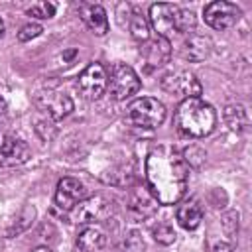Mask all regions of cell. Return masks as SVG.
<instances>
[{"instance_id": "3957f363", "label": "cell", "mask_w": 252, "mask_h": 252, "mask_svg": "<svg viewBox=\"0 0 252 252\" xmlns=\"http://www.w3.org/2000/svg\"><path fill=\"white\" fill-rule=\"evenodd\" d=\"M165 120V106L154 96H140L126 106V122L136 128H158Z\"/></svg>"}, {"instance_id": "5b68a950", "label": "cell", "mask_w": 252, "mask_h": 252, "mask_svg": "<svg viewBox=\"0 0 252 252\" xmlns=\"http://www.w3.org/2000/svg\"><path fill=\"white\" fill-rule=\"evenodd\" d=\"M77 89L79 93L89 98V100H96L100 98L106 89H108V71L102 63H89L81 75L77 77Z\"/></svg>"}, {"instance_id": "8fae6325", "label": "cell", "mask_w": 252, "mask_h": 252, "mask_svg": "<svg viewBox=\"0 0 252 252\" xmlns=\"http://www.w3.org/2000/svg\"><path fill=\"white\" fill-rule=\"evenodd\" d=\"M85 199V185L75 177H63L55 189V205L61 211L75 209Z\"/></svg>"}, {"instance_id": "2e32d148", "label": "cell", "mask_w": 252, "mask_h": 252, "mask_svg": "<svg viewBox=\"0 0 252 252\" xmlns=\"http://www.w3.org/2000/svg\"><path fill=\"white\" fill-rule=\"evenodd\" d=\"M169 55H171V43L165 37H156V39L148 41V45L144 47V57L150 67L165 65L169 61Z\"/></svg>"}, {"instance_id": "4316f807", "label": "cell", "mask_w": 252, "mask_h": 252, "mask_svg": "<svg viewBox=\"0 0 252 252\" xmlns=\"http://www.w3.org/2000/svg\"><path fill=\"white\" fill-rule=\"evenodd\" d=\"M41 32H43V30H41L39 24H26V26L20 28V32H18V39H20V41H30V39L37 37Z\"/></svg>"}, {"instance_id": "f1b7e54d", "label": "cell", "mask_w": 252, "mask_h": 252, "mask_svg": "<svg viewBox=\"0 0 252 252\" xmlns=\"http://www.w3.org/2000/svg\"><path fill=\"white\" fill-rule=\"evenodd\" d=\"M35 132H37V136H39L43 142H49V140L55 136V128H53L49 122H37V124H35Z\"/></svg>"}, {"instance_id": "ac0fdd59", "label": "cell", "mask_w": 252, "mask_h": 252, "mask_svg": "<svg viewBox=\"0 0 252 252\" xmlns=\"http://www.w3.org/2000/svg\"><path fill=\"white\" fill-rule=\"evenodd\" d=\"M175 219L185 230H195L203 220V209L195 201H185L177 207Z\"/></svg>"}, {"instance_id": "30bf717a", "label": "cell", "mask_w": 252, "mask_h": 252, "mask_svg": "<svg viewBox=\"0 0 252 252\" xmlns=\"http://www.w3.org/2000/svg\"><path fill=\"white\" fill-rule=\"evenodd\" d=\"M177 12H179V6H175V4L159 2V4H152L150 6V22L148 24H152V28L156 30L158 37H165L167 39L175 32Z\"/></svg>"}, {"instance_id": "f546056e", "label": "cell", "mask_w": 252, "mask_h": 252, "mask_svg": "<svg viewBox=\"0 0 252 252\" xmlns=\"http://www.w3.org/2000/svg\"><path fill=\"white\" fill-rule=\"evenodd\" d=\"M232 250H234V244L228 240H215L211 244V252H232Z\"/></svg>"}, {"instance_id": "4dcf8cb0", "label": "cell", "mask_w": 252, "mask_h": 252, "mask_svg": "<svg viewBox=\"0 0 252 252\" xmlns=\"http://www.w3.org/2000/svg\"><path fill=\"white\" fill-rule=\"evenodd\" d=\"M32 252H53L51 248H47V246H37V248H33Z\"/></svg>"}, {"instance_id": "8992f818", "label": "cell", "mask_w": 252, "mask_h": 252, "mask_svg": "<svg viewBox=\"0 0 252 252\" xmlns=\"http://www.w3.org/2000/svg\"><path fill=\"white\" fill-rule=\"evenodd\" d=\"M35 106L45 112L51 120H61L65 116L71 114L73 110V100L69 94H65L63 91H57V89H43L35 94Z\"/></svg>"}, {"instance_id": "9a60e30c", "label": "cell", "mask_w": 252, "mask_h": 252, "mask_svg": "<svg viewBox=\"0 0 252 252\" xmlns=\"http://www.w3.org/2000/svg\"><path fill=\"white\" fill-rule=\"evenodd\" d=\"M213 49V41L207 35H189V39H185L183 47H181V55L187 61H203L211 55Z\"/></svg>"}, {"instance_id": "d6a6232c", "label": "cell", "mask_w": 252, "mask_h": 252, "mask_svg": "<svg viewBox=\"0 0 252 252\" xmlns=\"http://www.w3.org/2000/svg\"><path fill=\"white\" fill-rule=\"evenodd\" d=\"M2 35H4V22L0 20V37H2Z\"/></svg>"}, {"instance_id": "9c48e42d", "label": "cell", "mask_w": 252, "mask_h": 252, "mask_svg": "<svg viewBox=\"0 0 252 252\" xmlns=\"http://www.w3.org/2000/svg\"><path fill=\"white\" fill-rule=\"evenodd\" d=\"M240 14H242L240 8L236 4H232V2H226V0L211 2L203 10L205 24L215 28V30H228V28H232L240 20Z\"/></svg>"}, {"instance_id": "cb8c5ba5", "label": "cell", "mask_w": 252, "mask_h": 252, "mask_svg": "<svg viewBox=\"0 0 252 252\" xmlns=\"http://www.w3.org/2000/svg\"><path fill=\"white\" fill-rule=\"evenodd\" d=\"M33 217H35V209L33 207H26L22 217H20V220H16V224L8 230V236H14V234H20L22 230H26L33 222Z\"/></svg>"}, {"instance_id": "5bb4252c", "label": "cell", "mask_w": 252, "mask_h": 252, "mask_svg": "<svg viewBox=\"0 0 252 252\" xmlns=\"http://www.w3.org/2000/svg\"><path fill=\"white\" fill-rule=\"evenodd\" d=\"M81 18L93 33L104 35L108 32V18H106V12L100 4H83L81 6Z\"/></svg>"}, {"instance_id": "277c9868", "label": "cell", "mask_w": 252, "mask_h": 252, "mask_svg": "<svg viewBox=\"0 0 252 252\" xmlns=\"http://www.w3.org/2000/svg\"><path fill=\"white\" fill-rule=\"evenodd\" d=\"M140 87H142L140 77H138V73L130 65L116 63L110 69V75H108V91H110V96L112 98L126 100L132 94H136L140 91Z\"/></svg>"}, {"instance_id": "484cf974", "label": "cell", "mask_w": 252, "mask_h": 252, "mask_svg": "<svg viewBox=\"0 0 252 252\" xmlns=\"http://www.w3.org/2000/svg\"><path fill=\"white\" fill-rule=\"evenodd\" d=\"M205 150H201V148H197V146H191L189 150H185V154H183V159H185V163L187 165H193V167H199L203 161H205Z\"/></svg>"}, {"instance_id": "7c38bea8", "label": "cell", "mask_w": 252, "mask_h": 252, "mask_svg": "<svg viewBox=\"0 0 252 252\" xmlns=\"http://www.w3.org/2000/svg\"><path fill=\"white\" fill-rule=\"evenodd\" d=\"M158 205L159 203L156 201V197L150 193L148 187L134 189L130 193V199H128V211L136 220H144V219L154 217L158 211Z\"/></svg>"}, {"instance_id": "d4e9b609", "label": "cell", "mask_w": 252, "mask_h": 252, "mask_svg": "<svg viewBox=\"0 0 252 252\" xmlns=\"http://www.w3.org/2000/svg\"><path fill=\"white\" fill-rule=\"evenodd\" d=\"M146 244H144V238L138 230H130L128 236L124 238V244H122V252H144Z\"/></svg>"}, {"instance_id": "52a82bcc", "label": "cell", "mask_w": 252, "mask_h": 252, "mask_svg": "<svg viewBox=\"0 0 252 252\" xmlns=\"http://www.w3.org/2000/svg\"><path fill=\"white\" fill-rule=\"evenodd\" d=\"M69 213H71V220L75 222H102L112 215V201L102 195H94L83 199Z\"/></svg>"}, {"instance_id": "44dd1931", "label": "cell", "mask_w": 252, "mask_h": 252, "mask_svg": "<svg viewBox=\"0 0 252 252\" xmlns=\"http://www.w3.org/2000/svg\"><path fill=\"white\" fill-rule=\"evenodd\" d=\"M195 26H197V18H195V14H193L191 10H183V8H179L177 18H175V32H179V33H189V32L195 30Z\"/></svg>"}, {"instance_id": "e0dca14e", "label": "cell", "mask_w": 252, "mask_h": 252, "mask_svg": "<svg viewBox=\"0 0 252 252\" xmlns=\"http://www.w3.org/2000/svg\"><path fill=\"white\" fill-rule=\"evenodd\" d=\"M104 244H106V234L96 224L85 226L77 236V246L81 252H98L104 248Z\"/></svg>"}, {"instance_id": "ba28073f", "label": "cell", "mask_w": 252, "mask_h": 252, "mask_svg": "<svg viewBox=\"0 0 252 252\" xmlns=\"http://www.w3.org/2000/svg\"><path fill=\"white\" fill-rule=\"evenodd\" d=\"M161 89L171 94H179L183 98H195L201 94L199 79L185 69H173V71L165 73L161 77Z\"/></svg>"}, {"instance_id": "83f0119b", "label": "cell", "mask_w": 252, "mask_h": 252, "mask_svg": "<svg viewBox=\"0 0 252 252\" xmlns=\"http://www.w3.org/2000/svg\"><path fill=\"white\" fill-rule=\"evenodd\" d=\"M222 228L226 230L228 236H234L236 230H238V213L236 211H230L222 217Z\"/></svg>"}, {"instance_id": "7a4b0ae2", "label": "cell", "mask_w": 252, "mask_h": 252, "mask_svg": "<svg viewBox=\"0 0 252 252\" xmlns=\"http://www.w3.org/2000/svg\"><path fill=\"white\" fill-rule=\"evenodd\" d=\"M217 112L201 96L183 98L175 112V126L181 134L191 138H205L215 130Z\"/></svg>"}, {"instance_id": "d6986e66", "label": "cell", "mask_w": 252, "mask_h": 252, "mask_svg": "<svg viewBox=\"0 0 252 252\" xmlns=\"http://www.w3.org/2000/svg\"><path fill=\"white\" fill-rule=\"evenodd\" d=\"M224 122L232 132H242L248 126V114L242 104H226L224 106Z\"/></svg>"}, {"instance_id": "603a6c76", "label": "cell", "mask_w": 252, "mask_h": 252, "mask_svg": "<svg viewBox=\"0 0 252 252\" xmlns=\"http://www.w3.org/2000/svg\"><path fill=\"white\" fill-rule=\"evenodd\" d=\"M55 10H57V6L53 2H37L28 8V16H33L39 20H49L55 16Z\"/></svg>"}, {"instance_id": "7402d4cb", "label": "cell", "mask_w": 252, "mask_h": 252, "mask_svg": "<svg viewBox=\"0 0 252 252\" xmlns=\"http://www.w3.org/2000/svg\"><path fill=\"white\" fill-rule=\"evenodd\" d=\"M152 234H154V240L167 246V244H173L175 242V230L169 222H158L154 228H152Z\"/></svg>"}, {"instance_id": "6da1fadb", "label": "cell", "mask_w": 252, "mask_h": 252, "mask_svg": "<svg viewBox=\"0 0 252 252\" xmlns=\"http://www.w3.org/2000/svg\"><path fill=\"white\" fill-rule=\"evenodd\" d=\"M189 165L173 146H158L146 158V181L159 205H175L187 189Z\"/></svg>"}, {"instance_id": "ffe728a7", "label": "cell", "mask_w": 252, "mask_h": 252, "mask_svg": "<svg viewBox=\"0 0 252 252\" xmlns=\"http://www.w3.org/2000/svg\"><path fill=\"white\" fill-rule=\"evenodd\" d=\"M130 32H132V37L136 41H148L150 39V24H148V20L142 14L134 12L132 18H130Z\"/></svg>"}, {"instance_id": "4fadbf2b", "label": "cell", "mask_w": 252, "mask_h": 252, "mask_svg": "<svg viewBox=\"0 0 252 252\" xmlns=\"http://www.w3.org/2000/svg\"><path fill=\"white\" fill-rule=\"evenodd\" d=\"M30 158V148L26 142L6 136L2 146H0V165L4 167H14V165H22L24 161H28Z\"/></svg>"}, {"instance_id": "1f68e13d", "label": "cell", "mask_w": 252, "mask_h": 252, "mask_svg": "<svg viewBox=\"0 0 252 252\" xmlns=\"http://www.w3.org/2000/svg\"><path fill=\"white\" fill-rule=\"evenodd\" d=\"M4 112H6V102H4V98L0 96V118L4 116Z\"/></svg>"}]
</instances>
